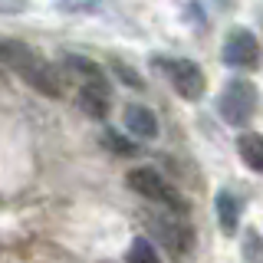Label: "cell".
Wrapping results in <instances>:
<instances>
[{"label": "cell", "mask_w": 263, "mask_h": 263, "mask_svg": "<svg viewBox=\"0 0 263 263\" xmlns=\"http://www.w3.org/2000/svg\"><path fill=\"white\" fill-rule=\"evenodd\" d=\"M125 184H128L135 194H142L145 201L158 204V208H164V211H171V214H181V217L187 214V201L178 194V187L171 184V181L164 178V175H158L155 168H145V164L132 168L128 175H125Z\"/></svg>", "instance_id": "1"}, {"label": "cell", "mask_w": 263, "mask_h": 263, "mask_svg": "<svg viewBox=\"0 0 263 263\" xmlns=\"http://www.w3.org/2000/svg\"><path fill=\"white\" fill-rule=\"evenodd\" d=\"M122 122H125V132H128L132 138H142V142H152V138H158V115L148 109V105H138V102L125 105V112H122Z\"/></svg>", "instance_id": "6"}, {"label": "cell", "mask_w": 263, "mask_h": 263, "mask_svg": "<svg viewBox=\"0 0 263 263\" xmlns=\"http://www.w3.org/2000/svg\"><path fill=\"white\" fill-rule=\"evenodd\" d=\"M112 72L119 76L125 86H132V89H145V79L138 76V69H132L128 63H122V60H112Z\"/></svg>", "instance_id": "15"}, {"label": "cell", "mask_w": 263, "mask_h": 263, "mask_svg": "<svg viewBox=\"0 0 263 263\" xmlns=\"http://www.w3.org/2000/svg\"><path fill=\"white\" fill-rule=\"evenodd\" d=\"M76 102H79V109L86 112L89 119L102 122L105 115H109V109H112V89L109 86H79Z\"/></svg>", "instance_id": "9"}, {"label": "cell", "mask_w": 263, "mask_h": 263, "mask_svg": "<svg viewBox=\"0 0 263 263\" xmlns=\"http://www.w3.org/2000/svg\"><path fill=\"white\" fill-rule=\"evenodd\" d=\"M125 263H161V260H158V250H155V243L148 237H135L128 253H125Z\"/></svg>", "instance_id": "13"}, {"label": "cell", "mask_w": 263, "mask_h": 263, "mask_svg": "<svg viewBox=\"0 0 263 263\" xmlns=\"http://www.w3.org/2000/svg\"><path fill=\"white\" fill-rule=\"evenodd\" d=\"M257 105H260V96H257V86L250 79H230L224 86V92L217 96L220 119L234 128L250 125V119L257 115Z\"/></svg>", "instance_id": "3"}, {"label": "cell", "mask_w": 263, "mask_h": 263, "mask_svg": "<svg viewBox=\"0 0 263 263\" xmlns=\"http://www.w3.org/2000/svg\"><path fill=\"white\" fill-rule=\"evenodd\" d=\"M260 40L253 36L247 27H234L227 33L224 46H220V60H224L230 69H257L260 66Z\"/></svg>", "instance_id": "5"}, {"label": "cell", "mask_w": 263, "mask_h": 263, "mask_svg": "<svg viewBox=\"0 0 263 263\" xmlns=\"http://www.w3.org/2000/svg\"><path fill=\"white\" fill-rule=\"evenodd\" d=\"M237 152H240L247 168L263 175V135L260 132H240L237 135Z\"/></svg>", "instance_id": "11"}, {"label": "cell", "mask_w": 263, "mask_h": 263, "mask_svg": "<svg viewBox=\"0 0 263 263\" xmlns=\"http://www.w3.org/2000/svg\"><path fill=\"white\" fill-rule=\"evenodd\" d=\"M145 224H148V230H152L155 237H158V243L171 253V257H184V253H191L194 230H191V224H184L181 214L158 211V214H148Z\"/></svg>", "instance_id": "4"}, {"label": "cell", "mask_w": 263, "mask_h": 263, "mask_svg": "<svg viewBox=\"0 0 263 263\" xmlns=\"http://www.w3.org/2000/svg\"><path fill=\"white\" fill-rule=\"evenodd\" d=\"M240 257L243 263H263V234L257 227H247L240 237Z\"/></svg>", "instance_id": "12"}, {"label": "cell", "mask_w": 263, "mask_h": 263, "mask_svg": "<svg viewBox=\"0 0 263 263\" xmlns=\"http://www.w3.org/2000/svg\"><path fill=\"white\" fill-rule=\"evenodd\" d=\"M102 145L109 148L112 155H135L138 152V145L132 142V138H125L122 132H115V128H105L102 132Z\"/></svg>", "instance_id": "14"}, {"label": "cell", "mask_w": 263, "mask_h": 263, "mask_svg": "<svg viewBox=\"0 0 263 263\" xmlns=\"http://www.w3.org/2000/svg\"><path fill=\"white\" fill-rule=\"evenodd\" d=\"M214 211H217L220 230H224L227 237H234L237 227H240V197L234 191H227V187H220L217 197H214Z\"/></svg>", "instance_id": "10"}, {"label": "cell", "mask_w": 263, "mask_h": 263, "mask_svg": "<svg viewBox=\"0 0 263 263\" xmlns=\"http://www.w3.org/2000/svg\"><path fill=\"white\" fill-rule=\"evenodd\" d=\"M155 69H161V76L171 82V89L187 99V102H197L208 89V79H204V69L194 60H184V56H155L152 60Z\"/></svg>", "instance_id": "2"}, {"label": "cell", "mask_w": 263, "mask_h": 263, "mask_svg": "<svg viewBox=\"0 0 263 263\" xmlns=\"http://www.w3.org/2000/svg\"><path fill=\"white\" fill-rule=\"evenodd\" d=\"M36 49L33 46H27L23 40H13V36H0V66H7L10 72H16L20 76L27 66L36 60Z\"/></svg>", "instance_id": "8"}, {"label": "cell", "mask_w": 263, "mask_h": 263, "mask_svg": "<svg viewBox=\"0 0 263 263\" xmlns=\"http://www.w3.org/2000/svg\"><path fill=\"white\" fill-rule=\"evenodd\" d=\"M63 69L69 72V79H76L79 86H109V76H105V69H102L96 60H89V56L69 53V56L63 60Z\"/></svg>", "instance_id": "7"}]
</instances>
